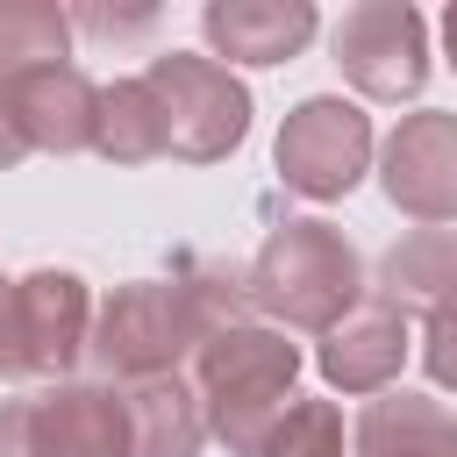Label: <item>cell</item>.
Instances as JSON below:
<instances>
[{"label":"cell","mask_w":457,"mask_h":457,"mask_svg":"<svg viewBox=\"0 0 457 457\" xmlns=\"http://www.w3.org/2000/svg\"><path fill=\"white\" fill-rule=\"evenodd\" d=\"M357 150H364V121H357L350 107H336V100H307L300 121H293V136L278 143V157L293 164V179H300L307 193L350 186V179H357Z\"/></svg>","instance_id":"cell-1"},{"label":"cell","mask_w":457,"mask_h":457,"mask_svg":"<svg viewBox=\"0 0 457 457\" xmlns=\"http://www.w3.org/2000/svg\"><path fill=\"white\" fill-rule=\"evenodd\" d=\"M207 29H214L221 43H236V36H250V57L264 64V57H278L286 43H300V36H307V14L293 7V14H264V21H257V14H236V7H214V14H207Z\"/></svg>","instance_id":"cell-2"}]
</instances>
